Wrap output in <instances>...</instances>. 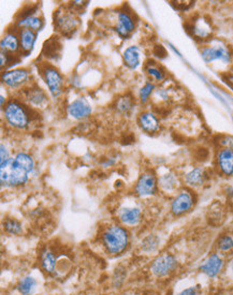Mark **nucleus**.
<instances>
[{"instance_id":"1","label":"nucleus","mask_w":233,"mask_h":295,"mask_svg":"<svg viewBox=\"0 0 233 295\" xmlns=\"http://www.w3.org/2000/svg\"><path fill=\"white\" fill-rule=\"evenodd\" d=\"M2 112L5 124L15 131H27L35 120L36 111L30 109L15 95L8 99L6 105L2 108Z\"/></svg>"},{"instance_id":"2","label":"nucleus","mask_w":233,"mask_h":295,"mask_svg":"<svg viewBox=\"0 0 233 295\" xmlns=\"http://www.w3.org/2000/svg\"><path fill=\"white\" fill-rule=\"evenodd\" d=\"M39 74L42 78L49 96L57 100L62 97L66 89V81L62 72L49 63H41L39 66Z\"/></svg>"},{"instance_id":"3","label":"nucleus","mask_w":233,"mask_h":295,"mask_svg":"<svg viewBox=\"0 0 233 295\" xmlns=\"http://www.w3.org/2000/svg\"><path fill=\"white\" fill-rule=\"evenodd\" d=\"M129 232L120 225L108 227L102 233V244L111 254H119L129 245Z\"/></svg>"},{"instance_id":"4","label":"nucleus","mask_w":233,"mask_h":295,"mask_svg":"<svg viewBox=\"0 0 233 295\" xmlns=\"http://www.w3.org/2000/svg\"><path fill=\"white\" fill-rule=\"evenodd\" d=\"M32 79L33 74L26 68H12L2 72V85L16 94L35 83Z\"/></svg>"},{"instance_id":"5","label":"nucleus","mask_w":233,"mask_h":295,"mask_svg":"<svg viewBox=\"0 0 233 295\" xmlns=\"http://www.w3.org/2000/svg\"><path fill=\"white\" fill-rule=\"evenodd\" d=\"M54 28L64 37H72L80 26L79 15L69 7L56 10L54 14Z\"/></svg>"},{"instance_id":"6","label":"nucleus","mask_w":233,"mask_h":295,"mask_svg":"<svg viewBox=\"0 0 233 295\" xmlns=\"http://www.w3.org/2000/svg\"><path fill=\"white\" fill-rule=\"evenodd\" d=\"M201 57L204 63L211 65L213 63L220 62L224 65H228L232 60V49L229 45L221 41H211L203 45L200 49Z\"/></svg>"},{"instance_id":"7","label":"nucleus","mask_w":233,"mask_h":295,"mask_svg":"<svg viewBox=\"0 0 233 295\" xmlns=\"http://www.w3.org/2000/svg\"><path fill=\"white\" fill-rule=\"evenodd\" d=\"M13 26L16 29H29L39 34L44 27V18L39 14V7L30 5L18 12Z\"/></svg>"},{"instance_id":"8","label":"nucleus","mask_w":233,"mask_h":295,"mask_svg":"<svg viewBox=\"0 0 233 295\" xmlns=\"http://www.w3.org/2000/svg\"><path fill=\"white\" fill-rule=\"evenodd\" d=\"M29 174L17 168L12 158L0 165V184L6 188H16L24 186L29 179Z\"/></svg>"},{"instance_id":"9","label":"nucleus","mask_w":233,"mask_h":295,"mask_svg":"<svg viewBox=\"0 0 233 295\" xmlns=\"http://www.w3.org/2000/svg\"><path fill=\"white\" fill-rule=\"evenodd\" d=\"M15 96L23 100L30 109L35 111L45 109L49 104V98L47 93L37 83L29 85L28 87L19 91L18 94H15Z\"/></svg>"},{"instance_id":"10","label":"nucleus","mask_w":233,"mask_h":295,"mask_svg":"<svg viewBox=\"0 0 233 295\" xmlns=\"http://www.w3.org/2000/svg\"><path fill=\"white\" fill-rule=\"evenodd\" d=\"M114 21L113 30L120 39H128L137 28V21L134 13L125 8L117 10Z\"/></svg>"},{"instance_id":"11","label":"nucleus","mask_w":233,"mask_h":295,"mask_svg":"<svg viewBox=\"0 0 233 295\" xmlns=\"http://www.w3.org/2000/svg\"><path fill=\"white\" fill-rule=\"evenodd\" d=\"M196 204V196L190 189H182L172 199L170 211L174 217H180L189 212Z\"/></svg>"},{"instance_id":"12","label":"nucleus","mask_w":233,"mask_h":295,"mask_svg":"<svg viewBox=\"0 0 233 295\" xmlns=\"http://www.w3.org/2000/svg\"><path fill=\"white\" fill-rule=\"evenodd\" d=\"M158 188V176L153 170L144 171L135 184V192L139 198L153 197L157 193Z\"/></svg>"},{"instance_id":"13","label":"nucleus","mask_w":233,"mask_h":295,"mask_svg":"<svg viewBox=\"0 0 233 295\" xmlns=\"http://www.w3.org/2000/svg\"><path fill=\"white\" fill-rule=\"evenodd\" d=\"M178 266L177 259L171 253H163L150 265V272L157 278H166L173 274Z\"/></svg>"},{"instance_id":"14","label":"nucleus","mask_w":233,"mask_h":295,"mask_svg":"<svg viewBox=\"0 0 233 295\" xmlns=\"http://www.w3.org/2000/svg\"><path fill=\"white\" fill-rule=\"evenodd\" d=\"M93 105L89 100L84 96H79L74 98L66 106L67 115L77 121H85L93 114Z\"/></svg>"},{"instance_id":"15","label":"nucleus","mask_w":233,"mask_h":295,"mask_svg":"<svg viewBox=\"0 0 233 295\" xmlns=\"http://www.w3.org/2000/svg\"><path fill=\"white\" fill-rule=\"evenodd\" d=\"M187 32L194 39L199 40V41L210 42L213 39V27L209 19L203 16L196 17V19L190 22L187 28Z\"/></svg>"},{"instance_id":"16","label":"nucleus","mask_w":233,"mask_h":295,"mask_svg":"<svg viewBox=\"0 0 233 295\" xmlns=\"http://www.w3.org/2000/svg\"><path fill=\"white\" fill-rule=\"evenodd\" d=\"M0 52L7 53L12 56H23L21 50V42H19L18 30L12 26L6 30L2 41H0Z\"/></svg>"},{"instance_id":"17","label":"nucleus","mask_w":233,"mask_h":295,"mask_svg":"<svg viewBox=\"0 0 233 295\" xmlns=\"http://www.w3.org/2000/svg\"><path fill=\"white\" fill-rule=\"evenodd\" d=\"M137 126L141 131H143L144 133L154 136L159 132L161 128V123L159 117L154 112L143 111L140 112L137 116Z\"/></svg>"},{"instance_id":"18","label":"nucleus","mask_w":233,"mask_h":295,"mask_svg":"<svg viewBox=\"0 0 233 295\" xmlns=\"http://www.w3.org/2000/svg\"><path fill=\"white\" fill-rule=\"evenodd\" d=\"M225 266V261L218 253H212L200 264L199 271L203 273L209 278H216L222 272Z\"/></svg>"},{"instance_id":"19","label":"nucleus","mask_w":233,"mask_h":295,"mask_svg":"<svg viewBox=\"0 0 233 295\" xmlns=\"http://www.w3.org/2000/svg\"><path fill=\"white\" fill-rule=\"evenodd\" d=\"M216 167L222 176H233V148H220L217 151Z\"/></svg>"},{"instance_id":"20","label":"nucleus","mask_w":233,"mask_h":295,"mask_svg":"<svg viewBox=\"0 0 233 295\" xmlns=\"http://www.w3.org/2000/svg\"><path fill=\"white\" fill-rule=\"evenodd\" d=\"M144 73L147 76L148 81L153 82L154 84H164L167 78V72L166 70L160 66L155 60H147V62L143 65Z\"/></svg>"},{"instance_id":"21","label":"nucleus","mask_w":233,"mask_h":295,"mask_svg":"<svg viewBox=\"0 0 233 295\" xmlns=\"http://www.w3.org/2000/svg\"><path fill=\"white\" fill-rule=\"evenodd\" d=\"M208 179H209L208 172L202 167L192 168L184 175L185 185L192 189L202 187L208 181Z\"/></svg>"},{"instance_id":"22","label":"nucleus","mask_w":233,"mask_h":295,"mask_svg":"<svg viewBox=\"0 0 233 295\" xmlns=\"http://www.w3.org/2000/svg\"><path fill=\"white\" fill-rule=\"evenodd\" d=\"M138 103L137 98L131 95H123L119 96L114 102V109L116 113L120 116H131L134 114Z\"/></svg>"},{"instance_id":"23","label":"nucleus","mask_w":233,"mask_h":295,"mask_svg":"<svg viewBox=\"0 0 233 295\" xmlns=\"http://www.w3.org/2000/svg\"><path fill=\"white\" fill-rule=\"evenodd\" d=\"M143 213L139 207H121L118 210V219L124 226L135 227L142 221Z\"/></svg>"},{"instance_id":"24","label":"nucleus","mask_w":233,"mask_h":295,"mask_svg":"<svg viewBox=\"0 0 233 295\" xmlns=\"http://www.w3.org/2000/svg\"><path fill=\"white\" fill-rule=\"evenodd\" d=\"M12 162L17 168L23 170L29 175H32L36 170V161L34 157L27 151L21 150L15 152L12 156Z\"/></svg>"},{"instance_id":"25","label":"nucleus","mask_w":233,"mask_h":295,"mask_svg":"<svg viewBox=\"0 0 233 295\" xmlns=\"http://www.w3.org/2000/svg\"><path fill=\"white\" fill-rule=\"evenodd\" d=\"M123 63L129 69L136 71L142 64V53L139 46L130 45L123 52Z\"/></svg>"},{"instance_id":"26","label":"nucleus","mask_w":233,"mask_h":295,"mask_svg":"<svg viewBox=\"0 0 233 295\" xmlns=\"http://www.w3.org/2000/svg\"><path fill=\"white\" fill-rule=\"evenodd\" d=\"M18 37H19V42H21L22 55L28 56L35 48L37 39H38V34L29 29H19Z\"/></svg>"},{"instance_id":"27","label":"nucleus","mask_w":233,"mask_h":295,"mask_svg":"<svg viewBox=\"0 0 233 295\" xmlns=\"http://www.w3.org/2000/svg\"><path fill=\"white\" fill-rule=\"evenodd\" d=\"M179 180L177 175L173 172H167L158 176V187L160 190L167 193H172L178 189Z\"/></svg>"},{"instance_id":"28","label":"nucleus","mask_w":233,"mask_h":295,"mask_svg":"<svg viewBox=\"0 0 233 295\" xmlns=\"http://www.w3.org/2000/svg\"><path fill=\"white\" fill-rule=\"evenodd\" d=\"M156 88H157V85L147 79L138 91V98H137L138 103L141 105L147 104L151 100V98H153Z\"/></svg>"},{"instance_id":"29","label":"nucleus","mask_w":233,"mask_h":295,"mask_svg":"<svg viewBox=\"0 0 233 295\" xmlns=\"http://www.w3.org/2000/svg\"><path fill=\"white\" fill-rule=\"evenodd\" d=\"M60 43L57 39H50L44 44L43 47V57L46 60L57 59V56H60Z\"/></svg>"},{"instance_id":"30","label":"nucleus","mask_w":233,"mask_h":295,"mask_svg":"<svg viewBox=\"0 0 233 295\" xmlns=\"http://www.w3.org/2000/svg\"><path fill=\"white\" fill-rule=\"evenodd\" d=\"M41 264H42V267L43 270L48 273V274H52L55 272V267H56V259L55 256L53 254V252L45 249L42 251L41 253Z\"/></svg>"},{"instance_id":"31","label":"nucleus","mask_w":233,"mask_h":295,"mask_svg":"<svg viewBox=\"0 0 233 295\" xmlns=\"http://www.w3.org/2000/svg\"><path fill=\"white\" fill-rule=\"evenodd\" d=\"M217 249L222 253L233 251V234L225 233L221 234L216 242Z\"/></svg>"},{"instance_id":"32","label":"nucleus","mask_w":233,"mask_h":295,"mask_svg":"<svg viewBox=\"0 0 233 295\" xmlns=\"http://www.w3.org/2000/svg\"><path fill=\"white\" fill-rule=\"evenodd\" d=\"M37 281L34 277L27 276L17 284V290L22 295H32L36 289Z\"/></svg>"},{"instance_id":"33","label":"nucleus","mask_w":233,"mask_h":295,"mask_svg":"<svg viewBox=\"0 0 233 295\" xmlns=\"http://www.w3.org/2000/svg\"><path fill=\"white\" fill-rule=\"evenodd\" d=\"M160 245V238L156 235V234H149L141 243V248L143 251L149 253L154 252L158 249Z\"/></svg>"},{"instance_id":"34","label":"nucleus","mask_w":233,"mask_h":295,"mask_svg":"<svg viewBox=\"0 0 233 295\" xmlns=\"http://www.w3.org/2000/svg\"><path fill=\"white\" fill-rule=\"evenodd\" d=\"M4 230L11 235H19L23 232V226L17 219L7 218L4 221Z\"/></svg>"},{"instance_id":"35","label":"nucleus","mask_w":233,"mask_h":295,"mask_svg":"<svg viewBox=\"0 0 233 295\" xmlns=\"http://www.w3.org/2000/svg\"><path fill=\"white\" fill-rule=\"evenodd\" d=\"M12 158L11 151H10V148L8 147L7 144H5L4 142H2V145H0V165L5 164L8 160Z\"/></svg>"},{"instance_id":"36","label":"nucleus","mask_w":233,"mask_h":295,"mask_svg":"<svg viewBox=\"0 0 233 295\" xmlns=\"http://www.w3.org/2000/svg\"><path fill=\"white\" fill-rule=\"evenodd\" d=\"M200 293H201V287L199 286V284H197V286H192V287L184 289L183 291H180L176 295H200Z\"/></svg>"},{"instance_id":"37","label":"nucleus","mask_w":233,"mask_h":295,"mask_svg":"<svg viewBox=\"0 0 233 295\" xmlns=\"http://www.w3.org/2000/svg\"><path fill=\"white\" fill-rule=\"evenodd\" d=\"M219 145L221 148H233V137L225 136L219 141Z\"/></svg>"},{"instance_id":"38","label":"nucleus","mask_w":233,"mask_h":295,"mask_svg":"<svg viewBox=\"0 0 233 295\" xmlns=\"http://www.w3.org/2000/svg\"><path fill=\"white\" fill-rule=\"evenodd\" d=\"M222 78H224V81L227 83V85L233 90V72H232V71L222 74Z\"/></svg>"},{"instance_id":"39","label":"nucleus","mask_w":233,"mask_h":295,"mask_svg":"<svg viewBox=\"0 0 233 295\" xmlns=\"http://www.w3.org/2000/svg\"><path fill=\"white\" fill-rule=\"evenodd\" d=\"M116 157H109V158H106L103 162H101V166H102V168H111V167H113L115 164H116Z\"/></svg>"},{"instance_id":"40","label":"nucleus","mask_w":233,"mask_h":295,"mask_svg":"<svg viewBox=\"0 0 233 295\" xmlns=\"http://www.w3.org/2000/svg\"><path fill=\"white\" fill-rule=\"evenodd\" d=\"M229 269H230V272H231V274L233 275V259L231 260V262H230V265H229Z\"/></svg>"},{"instance_id":"41","label":"nucleus","mask_w":233,"mask_h":295,"mask_svg":"<svg viewBox=\"0 0 233 295\" xmlns=\"http://www.w3.org/2000/svg\"><path fill=\"white\" fill-rule=\"evenodd\" d=\"M125 295H129V294H125Z\"/></svg>"}]
</instances>
